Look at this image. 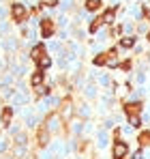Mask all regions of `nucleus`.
Here are the masks:
<instances>
[{
    "label": "nucleus",
    "mask_w": 150,
    "mask_h": 159,
    "mask_svg": "<svg viewBox=\"0 0 150 159\" xmlns=\"http://www.w3.org/2000/svg\"><path fill=\"white\" fill-rule=\"evenodd\" d=\"M41 54H45V48H43V45H34V48H32V54H30V56H32V60H37V58H39Z\"/></svg>",
    "instance_id": "obj_9"
},
{
    "label": "nucleus",
    "mask_w": 150,
    "mask_h": 159,
    "mask_svg": "<svg viewBox=\"0 0 150 159\" xmlns=\"http://www.w3.org/2000/svg\"><path fill=\"white\" fill-rule=\"evenodd\" d=\"M125 112H126V116H135V114H139V112H142V103H137V101L126 103V106H125Z\"/></svg>",
    "instance_id": "obj_5"
},
{
    "label": "nucleus",
    "mask_w": 150,
    "mask_h": 159,
    "mask_svg": "<svg viewBox=\"0 0 150 159\" xmlns=\"http://www.w3.org/2000/svg\"><path fill=\"white\" fill-rule=\"evenodd\" d=\"M30 82H32V86H39V84L43 82V71L39 69V71H37V73L32 75V80H30Z\"/></svg>",
    "instance_id": "obj_13"
},
{
    "label": "nucleus",
    "mask_w": 150,
    "mask_h": 159,
    "mask_svg": "<svg viewBox=\"0 0 150 159\" xmlns=\"http://www.w3.org/2000/svg\"><path fill=\"white\" fill-rule=\"evenodd\" d=\"M54 30H56L54 20H50V17L41 20V37H51V34H54Z\"/></svg>",
    "instance_id": "obj_3"
},
{
    "label": "nucleus",
    "mask_w": 150,
    "mask_h": 159,
    "mask_svg": "<svg viewBox=\"0 0 150 159\" xmlns=\"http://www.w3.org/2000/svg\"><path fill=\"white\" fill-rule=\"evenodd\" d=\"M139 146H146V144H150V133L148 131H144V133H139Z\"/></svg>",
    "instance_id": "obj_14"
},
{
    "label": "nucleus",
    "mask_w": 150,
    "mask_h": 159,
    "mask_svg": "<svg viewBox=\"0 0 150 159\" xmlns=\"http://www.w3.org/2000/svg\"><path fill=\"white\" fill-rule=\"evenodd\" d=\"M133 43H135L133 37H122V39H120V45H122V48H133Z\"/></svg>",
    "instance_id": "obj_15"
},
{
    "label": "nucleus",
    "mask_w": 150,
    "mask_h": 159,
    "mask_svg": "<svg viewBox=\"0 0 150 159\" xmlns=\"http://www.w3.org/2000/svg\"><path fill=\"white\" fill-rule=\"evenodd\" d=\"M129 123H131L133 127H139V114H135V116H129Z\"/></svg>",
    "instance_id": "obj_16"
},
{
    "label": "nucleus",
    "mask_w": 150,
    "mask_h": 159,
    "mask_svg": "<svg viewBox=\"0 0 150 159\" xmlns=\"http://www.w3.org/2000/svg\"><path fill=\"white\" fill-rule=\"evenodd\" d=\"M101 7V0H86V9L88 11H97Z\"/></svg>",
    "instance_id": "obj_12"
},
{
    "label": "nucleus",
    "mask_w": 150,
    "mask_h": 159,
    "mask_svg": "<svg viewBox=\"0 0 150 159\" xmlns=\"http://www.w3.org/2000/svg\"><path fill=\"white\" fill-rule=\"evenodd\" d=\"M133 159H142V153H135V155H133Z\"/></svg>",
    "instance_id": "obj_18"
},
{
    "label": "nucleus",
    "mask_w": 150,
    "mask_h": 159,
    "mask_svg": "<svg viewBox=\"0 0 150 159\" xmlns=\"http://www.w3.org/2000/svg\"><path fill=\"white\" fill-rule=\"evenodd\" d=\"M47 140H50V135H47V125H41V127H39V144L45 146Z\"/></svg>",
    "instance_id": "obj_7"
},
{
    "label": "nucleus",
    "mask_w": 150,
    "mask_h": 159,
    "mask_svg": "<svg viewBox=\"0 0 150 159\" xmlns=\"http://www.w3.org/2000/svg\"><path fill=\"white\" fill-rule=\"evenodd\" d=\"M114 58H116V50H109V52H103L95 58V65H105V62H112L114 65Z\"/></svg>",
    "instance_id": "obj_4"
},
{
    "label": "nucleus",
    "mask_w": 150,
    "mask_h": 159,
    "mask_svg": "<svg viewBox=\"0 0 150 159\" xmlns=\"http://www.w3.org/2000/svg\"><path fill=\"white\" fill-rule=\"evenodd\" d=\"M11 118H13V110H11V107H4V110H2V123L9 125Z\"/></svg>",
    "instance_id": "obj_8"
},
{
    "label": "nucleus",
    "mask_w": 150,
    "mask_h": 159,
    "mask_svg": "<svg viewBox=\"0 0 150 159\" xmlns=\"http://www.w3.org/2000/svg\"><path fill=\"white\" fill-rule=\"evenodd\" d=\"M118 67H120V69H129V67H131V62H129V60H125V62H120V65H118Z\"/></svg>",
    "instance_id": "obj_17"
},
{
    "label": "nucleus",
    "mask_w": 150,
    "mask_h": 159,
    "mask_svg": "<svg viewBox=\"0 0 150 159\" xmlns=\"http://www.w3.org/2000/svg\"><path fill=\"white\" fill-rule=\"evenodd\" d=\"M114 15H116V9H109V11H105V15H103V22H105V24H112V22H114Z\"/></svg>",
    "instance_id": "obj_10"
},
{
    "label": "nucleus",
    "mask_w": 150,
    "mask_h": 159,
    "mask_svg": "<svg viewBox=\"0 0 150 159\" xmlns=\"http://www.w3.org/2000/svg\"><path fill=\"white\" fill-rule=\"evenodd\" d=\"M34 62L39 65V69H47V67L51 65V58L47 56V54H41V56H39V58H37Z\"/></svg>",
    "instance_id": "obj_6"
},
{
    "label": "nucleus",
    "mask_w": 150,
    "mask_h": 159,
    "mask_svg": "<svg viewBox=\"0 0 150 159\" xmlns=\"http://www.w3.org/2000/svg\"><path fill=\"white\" fill-rule=\"evenodd\" d=\"M126 153H129V146H126L125 142L116 140V144H114V148H112V155H114V159H125Z\"/></svg>",
    "instance_id": "obj_2"
},
{
    "label": "nucleus",
    "mask_w": 150,
    "mask_h": 159,
    "mask_svg": "<svg viewBox=\"0 0 150 159\" xmlns=\"http://www.w3.org/2000/svg\"><path fill=\"white\" fill-rule=\"evenodd\" d=\"M11 15H13V20L20 22V24L28 20V11L24 9V4H20V2H15V4L11 7Z\"/></svg>",
    "instance_id": "obj_1"
},
{
    "label": "nucleus",
    "mask_w": 150,
    "mask_h": 159,
    "mask_svg": "<svg viewBox=\"0 0 150 159\" xmlns=\"http://www.w3.org/2000/svg\"><path fill=\"white\" fill-rule=\"evenodd\" d=\"M103 24H105V22H103V15H101V17H97V20H95V22L90 24V32H97V30H99Z\"/></svg>",
    "instance_id": "obj_11"
}]
</instances>
